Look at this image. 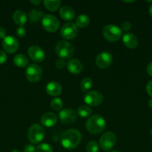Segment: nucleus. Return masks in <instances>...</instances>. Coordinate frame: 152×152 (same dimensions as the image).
I'll return each instance as SVG.
<instances>
[{
  "mask_svg": "<svg viewBox=\"0 0 152 152\" xmlns=\"http://www.w3.org/2000/svg\"><path fill=\"white\" fill-rule=\"evenodd\" d=\"M80 140L81 134L77 129H69L61 135V144L66 149L75 148L80 144Z\"/></svg>",
  "mask_w": 152,
  "mask_h": 152,
  "instance_id": "f257e3e1",
  "label": "nucleus"
},
{
  "mask_svg": "<svg viewBox=\"0 0 152 152\" xmlns=\"http://www.w3.org/2000/svg\"><path fill=\"white\" fill-rule=\"evenodd\" d=\"M106 127V122L101 116L95 114L87 120L86 123V130L91 134H98L104 130Z\"/></svg>",
  "mask_w": 152,
  "mask_h": 152,
  "instance_id": "f03ea898",
  "label": "nucleus"
},
{
  "mask_svg": "<svg viewBox=\"0 0 152 152\" xmlns=\"http://www.w3.org/2000/svg\"><path fill=\"white\" fill-rule=\"evenodd\" d=\"M55 52L61 59H69L74 54V47L69 42L60 41L55 46Z\"/></svg>",
  "mask_w": 152,
  "mask_h": 152,
  "instance_id": "7ed1b4c3",
  "label": "nucleus"
},
{
  "mask_svg": "<svg viewBox=\"0 0 152 152\" xmlns=\"http://www.w3.org/2000/svg\"><path fill=\"white\" fill-rule=\"evenodd\" d=\"M103 36L107 40L110 42L118 41L121 38L122 31L120 28L114 25H107L103 28Z\"/></svg>",
  "mask_w": 152,
  "mask_h": 152,
  "instance_id": "20e7f679",
  "label": "nucleus"
},
{
  "mask_svg": "<svg viewBox=\"0 0 152 152\" xmlns=\"http://www.w3.org/2000/svg\"><path fill=\"white\" fill-rule=\"evenodd\" d=\"M45 136V131L40 125L34 124L30 127L28 132V138L31 142L37 144L41 142Z\"/></svg>",
  "mask_w": 152,
  "mask_h": 152,
  "instance_id": "39448f33",
  "label": "nucleus"
},
{
  "mask_svg": "<svg viewBox=\"0 0 152 152\" xmlns=\"http://www.w3.org/2000/svg\"><path fill=\"white\" fill-rule=\"evenodd\" d=\"M43 71L41 67L37 64H31L28 65L25 71L27 80L31 83H36L41 79Z\"/></svg>",
  "mask_w": 152,
  "mask_h": 152,
  "instance_id": "423d86ee",
  "label": "nucleus"
},
{
  "mask_svg": "<svg viewBox=\"0 0 152 152\" xmlns=\"http://www.w3.org/2000/svg\"><path fill=\"white\" fill-rule=\"evenodd\" d=\"M116 142V137L113 132H106L100 138V147L104 151H109L113 148Z\"/></svg>",
  "mask_w": 152,
  "mask_h": 152,
  "instance_id": "0eeeda50",
  "label": "nucleus"
},
{
  "mask_svg": "<svg viewBox=\"0 0 152 152\" xmlns=\"http://www.w3.org/2000/svg\"><path fill=\"white\" fill-rule=\"evenodd\" d=\"M42 25L49 32H55L59 28V21L53 15L46 14L42 19Z\"/></svg>",
  "mask_w": 152,
  "mask_h": 152,
  "instance_id": "6e6552de",
  "label": "nucleus"
},
{
  "mask_svg": "<svg viewBox=\"0 0 152 152\" xmlns=\"http://www.w3.org/2000/svg\"><path fill=\"white\" fill-rule=\"evenodd\" d=\"M61 34L66 39H72L77 34V26L72 22H67L61 28Z\"/></svg>",
  "mask_w": 152,
  "mask_h": 152,
  "instance_id": "1a4fd4ad",
  "label": "nucleus"
},
{
  "mask_svg": "<svg viewBox=\"0 0 152 152\" xmlns=\"http://www.w3.org/2000/svg\"><path fill=\"white\" fill-rule=\"evenodd\" d=\"M113 62V56L108 51H103L97 56L95 59V63L97 66L100 68H107L111 65Z\"/></svg>",
  "mask_w": 152,
  "mask_h": 152,
  "instance_id": "9d476101",
  "label": "nucleus"
},
{
  "mask_svg": "<svg viewBox=\"0 0 152 152\" xmlns=\"http://www.w3.org/2000/svg\"><path fill=\"white\" fill-rule=\"evenodd\" d=\"M83 99L85 103L89 106H97L102 102L103 95L100 92L93 91L88 92L85 95Z\"/></svg>",
  "mask_w": 152,
  "mask_h": 152,
  "instance_id": "9b49d317",
  "label": "nucleus"
},
{
  "mask_svg": "<svg viewBox=\"0 0 152 152\" xmlns=\"http://www.w3.org/2000/svg\"><path fill=\"white\" fill-rule=\"evenodd\" d=\"M2 47L6 52L13 53L17 50L19 43L17 39L12 36H7L3 39Z\"/></svg>",
  "mask_w": 152,
  "mask_h": 152,
  "instance_id": "f8f14e48",
  "label": "nucleus"
},
{
  "mask_svg": "<svg viewBox=\"0 0 152 152\" xmlns=\"http://www.w3.org/2000/svg\"><path fill=\"white\" fill-rule=\"evenodd\" d=\"M28 53L29 57L36 62H41L45 59L44 51L38 45H31L28 48Z\"/></svg>",
  "mask_w": 152,
  "mask_h": 152,
  "instance_id": "ddd939ff",
  "label": "nucleus"
},
{
  "mask_svg": "<svg viewBox=\"0 0 152 152\" xmlns=\"http://www.w3.org/2000/svg\"><path fill=\"white\" fill-rule=\"evenodd\" d=\"M59 118L64 124L72 123L76 119V113L74 110L70 108H65L59 114Z\"/></svg>",
  "mask_w": 152,
  "mask_h": 152,
  "instance_id": "4468645a",
  "label": "nucleus"
},
{
  "mask_svg": "<svg viewBox=\"0 0 152 152\" xmlns=\"http://www.w3.org/2000/svg\"><path fill=\"white\" fill-rule=\"evenodd\" d=\"M66 66L68 71L74 74H79L83 70V64L77 59H72L69 60Z\"/></svg>",
  "mask_w": 152,
  "mask_h": 152,
  "instance_id": "2eb2a0df",
  "label": "nucleus"
},
{
  "mask_svg": "<svg viewBox=\"0 0 152 152\" xmlns=\"http://www.w3.org/2000/svg\"><path fill=\"white\" fill-rule=\"evenodd\" d=\"M41 123L44 126L48 128L52 127L55 126L58 122V117L54 113L47 112L45 113L41 117Z\"/></svg>",
  "mask_w": 152,
  "mask_h": 152,
  "instance_id": "dca6fc26",
  "label": "nucleus"
},
{
  "mask_svg": "<svg viewBox=\"0 0 152 152\" xmlns=\"http://www.w3.org/2000/svg\"><path fill=\"white\" fill-rule=\"evenodd\" d=\"M46 93L50 96H56L61 94V91H62V88L58 82L52 81L49 82L47 86H46Z\"/></svg>",
  "mask_w": 152,
  "mask_h": 152,
  "instance_id": "f3484780",
  "label": "nucleus"
},
{
  "mask_svg": "<svg viewBox=\"0 0 152 152\" xmlns=\"http://www.w3.org/2000/svg\"><path fill=\"white\" fill-rule=\"evenodd\" d=\"M122 41L127 48L131 49L135 48L138 45V39L134 34L131 33L125 34L122 37Z\"/></svg>",
  "mask_w": 152,
  "mask_h": 152,
  "instance_id": "a211bd4d",
  "label": "nucleus"
},
{
  "mask_svg": "<svg viewBox=\"0 0 152 152\" xmlns=\"http://www.w3.org/2000/svg\"><path fill=\"white\" fill-rule=\"evenodd\" d=\"M60 16L63 19L66 21L72 20L75 18V13L74 10L69 6H63L60 10Z\"/></svg>",
  "mask_w": 152,
  "mask_h": 152,
  "instance_id": "6ab92c4d",
  "label": "nucleus"
},
{
  "mask_svg": "<svg viewBox=\"0 0 152 152\" xmlns=\"http://www.w3.org/2000/svg\"><path fill=\"white\" fill-rule=\"evenodd\" d=\"M13 21L16 25H19V26H23L27 22V15L23 10H17L14 12L13 15Z\"/></svg>",
  "mask_w": 152,
  "mask_h": 152,
  "instance_id": "aec40b11",
  "label": "nucleus"
},
{
  "mask_svg": "<svg viewBox=\"0 0 152 152\" xmlns=\"http://www.w3.org/2000/svg\"><path fill=\"white\" fill-rule=\"evenodd\" d=\"M13 62L16 66L19 68H23L25 67L28 64V59L25 55L19 53L16 54L13 58Z\"/></svg>",
  "mask_w": 152,
  "mask_h": 152,
  "instance_id": "412c9836",
  "label": "nucleus"
},
{
  "mask_svg": "<svg viewBox=\"0 0 152 152\" xmlns=\"http://www.w3.org/2000/svg\"><path fill=\"white\" fill-rule=\"evenodd\" d=\"M89 24V17L87 15L81 14L79 15L75 19L76 26L79 28H86Z\"/></svg>",
  "mask_w": 152,
  "mask_h": 152,
  "instance_id": "4be33fe9",
  "label": "nucleus"
},
{
  "mask_svg": "<svg viewBox=\"0 0 152 152\" xmlns=\"http://www.w3.org/2000/svg\"><path fill=\"white\" fill-rule=\"evenodd\" d=\"M45 7L47 10H50V11H55L59 8L60 5L61 4V1L59 0H56V1H50V0H45L43 1Z\"/></svg>",
  "mask_w": 152,
  "mask_h": 152,
  "instance_id": "5701e85b",
  "label": "nucleus"
},
{
  "mask_svg": "<svg viewBox=\"0 0 152 152\" xmlns=\"http://www.w3.org/2000/svg\"><path fill=\"white\" fill-rule=\"evenodd\" d=\"M45 14L43 10H31L29 13V19L31 22H37L40 19H43Z\"/></svg>",
  "mask_w": 152,
  "mask_h": 152,
  "instance_id": "b1692460",
  "label": "nucleus"
},
{
  "mask_svg": "<svg viewBox=\"0 0 152 152\" xmlns=\"http://www.w3.org/2000/svg\"><path fill=\"white\" fill-rule=\"evenodd\" d=\"M77 114L80 117H87L91 115L92 111L89 107L86 106V105H80V107H78L77 111Z\"/></svg>",
  "mask_w": 152,
  "mask_h": 152,
  "instance_id": "393cba45",
  "label": "nucleus"
},
{
  "mask_svg": "<svg viewBox=\"0 0 152 152\" xmlns=\"http://www.w3.org/2000/svg\"><path fill=\"white\" fill-rule=\"evenodd\" d=\"M92 81L90 78L89 77H85L84 79L82 80L80 82V88H81L82 91L86 92L88 91L89 89L92 88Z\"/></svg>",
  "mask_w": 152,
  "mask_h": 152,
  "instance_id": "a878e982",
  "label": "nucleus"
},
{
  "mask_svg": "<svg viewBox=\"0 0 152 152\" xmlns=\"http://www.w3.org/2000/svg\"><path fill=\"white\" fill-rule=\"evenodd\" d=\"M51 107L55 111H60L63 107V102L60 98H55L51 101Z\"/></svg>",
  "mask_w": 152,
  "mask_h": 152,
  "instance_id": "bb28decb",
  "label": "nucleus"
},
{
  "mask_svg": "<svg viewBox=\"0 0 152 152\" xmlns=\"http://www.w3.org/2000/svg\"><path fill=\"white\" fill-rule=\"evenodd\" d=\"M36 152H53V150L49 144L41 143L36 148Z\"/></svg>",
  "mask_w": 152,
  "mask_h": 152,
  "instance_id": "cd10ccee",
  "label": "nucleus"
},
{
  "mask_svg": "<svg viewBox=\"0 0 152 152\" xmlns=\"http://www.w3.org/2000/svg\"><path fill=\"white\" fill-rule=\"evenodd\" d=\"M86 151L87 152H98V145L95 141H89L86 145Z\"/></svg>",
  "mask_w": 152,
  "mask_h": 152,
  "instance_id": "c85d7f7f",
  "label": "nucleus"
},
{
  "mask_svg": "<svg viewBox=\"0 0 152 152\" xmlns=\"http://www.w3.org/2000/svg\"><path fill=\"white\" fill-rule=\"evenodd\" d=\"M16 34H17L18 37H25V34H26V30H25V28H24L23 26H19V28L16 29Z\"/></svg>",
  "mask_w": 152,
  "mask_h": 152,
  "instance_id": "c756f323",
  "label": "nucleus"
},
{
  "mask_svg": "<svg viewBox=\"0 0 152 152\" xmlns=\"http://www.w3.org/2000/svg\"><path fill=\"white\" fill-rule=\"evenodd\" d=\"M55 65H56V67L58 69H62V68H63L65 67L66 62L63 59H59L55 62Z\"/></svg>",
  "mask_w": 152,
  "mask_h": 152,
  "instance_id": "7c9ffc66",
  "label": "nucleus"
},
{
  "mask_svg": "<svg viewBox=\"0 0 152 152\" xmlns=\"http://www.w3.org/2000/svg\"><path fill=\"white\" fill-rule=\"evenodd\" d=\"M131 28V24L129 22H125L122 24V26H121V30L122 31H129Z\"/></svg>",
  "mask_w": 152,
  "mask_h": 152,
  "instance_id": "2f4dec72",
  "label": "nucleus"
},
{
  "mask_svg": "<svg viewBox=\"0 0 152 152\" xmlns=\"http://www.w3.org/2000/svg\"><path fill=\"white\" fill-rule=\"evenodd\" d=\"M7 60V54L3 50H0V64H3Z\"/></svg>",
  "mask_w": 152,
  "mask_h": 152,
  "instance_id": "473e14b6",
  "label": "nucleus"
},
{
  "mask_svg": "<svg viewBox=\"0 0 152 152\" xmlns=\"http://www.w3.org/2000/svg\"><path fill=\"white\" fill-rule=\"evenodd\" d=\"M36 151V148H34V146L33 145H25V147L24 148V152H35Z\"/></svg>",
  "mask_w": 152,
  "mask_h": 152,
  "instance_id": "72a5a7b5",
  "label": "nucleus"
},
{
  "mask_svg": "<svg viewBox=\"0 0 152 152\" xmlns=\"http://www.w3.org/2000/svg\"><path fill=\"white\" fill-rule=\"evenodd\" d=\"M146 91H147V93L148 94V95H150L152 97V80L149 82L147 84V86H146Z\"/></svg>",
  "mask_w": 152,
  "mask_h": 152,
  "instance_id": "f704fd0d",
  "label": "nucleus"
},
{
  "mask_svg": "<svg viewBox=\"0 0 152 152\" xmlns=\"http://www.w3.org/2000/svg\"><path fill=\"white\" fill-rule=\"evenodd\" d=\"M6 37V31L4 28L0 27V39H4Z\"/></svg>",
  "mask_w": 152,
  "mask_h": 152,
  "instance_id": "c9c22d12",
  "label": "nucleus"
},
{
  "mask_svg": "<svg viewBox=\"0 0 152 152\" xmlns=\"http://www.w3.org/2000/svg\"><path fill=\"white\" fill-rule=\"evenodd\" d=\"M147 72L151 77H152V62H151L150 63L148 64L147 67Z\"/></svg>",
  "mask_w": 152,
  "mask_h": 152,
  "instance_id": "e433bc0d",
  "label": "nucleus"
},
{
  "mask_svg": "<svg viewBox=\"0 0 152 152\" xmlns=\"http://www.w3.org/2000/svg\"><path fill=\"white\" fill-rule=\"evenodd\" d=\"M31 3L32 4H34V5H38V4H40V3H41V1L40 0H31Z\"/></svg>",
  "mask_w": 152,
  "mask_h": 152,
  "instance_id": "4c0bfd02",
  "label": "nucleus"
},
{
  "mask_svg": "<svg viewBox=\"0 0 152 152\" xmlns=\"http://www.w3.org/2000/svg\"><path fill=\"white\" fill-rule=\"evenodd\" d=\"M148 12H149V14H150V16L152 17V4L150 6V7H149Z\"/></svg>",
  "mask_w": 152,
  "mask_h": 152,
  "instance_id": "58836bf2",
  "label": "nucleus"
},
{
  "mask_svg": "<svg viewBox=\"0 0 152 152\" xmlns=\"http://www.w3.org/2000/svg\"><path fill=\"white\" fill-rule=\"evenodd\" d=\"M148 106L150 107L151 108H152V98L150 99V100H149V102H148Z\"/></svg>",
  "mask_w": 152,
  "mask_h": 152,
  "instance_id": "ea45409f",
  "label": "nucleus"
},
{
  "mask_svg": "<svg viewBox=\"0 0 152 152\" xmlns=\"http://www.w3.org/2000/svg\"><path fill=\"white\" fill-rule=\"evenodd\" d=\"M11 152H20V151H19V150H17V149H13Z\"/></svg>",
  "mask_w": 152,
  "mask_h": 152,
  "instance_id": "a19ab883",
  "label": "nucleus"
},
{
  "mask_svg": "<svg viewBox=\"0 0 152 152\" xmlns=\"http://www.w3.org/2000/svg\"><path fill=\"white\" fill-rule=\"evenodd\" d=\"M110 152H121V151H118V150H113V151H110Z\"/></svg>",
  "mask_w": 152,
  "mask_h": 152,
  "instance_id": "79ce46f5",
  "label": "nucleus"
},
{
  "mask_svg": "<svg viewBox=\"0 0 152 152\" xmlns=\"http://www.w3.org/2000/svg\"><path fill=\"white\" fill-rule=\"evenodd\" d=\"M150 135H151V137H152V129H151V130L150 131Z\"/></svg>",
  "mask_w": 152,
  "mask_h": 152,
  "instance_id": "37998d69",
  "label": "nucleus"
}]
</instances>
